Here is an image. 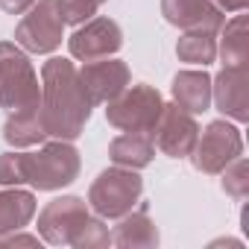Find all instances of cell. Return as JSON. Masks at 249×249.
I'll list each match as a JSON object with an SVG mask.
<instances>
[{
  "instance_id": "6da1fadb",
  "label": "cell",
  "mask_w": 249,
  "mask_h": 249,
  "mask_svg": "<svg viewBox=\"0 0 249 249\" xmlns=\"http://www.w3.org/2000/svg\"><path fill=\"white\" fill-rule=\"evenodd\" d=\"M91 97L79 79V68L71 59H47L41 68V103L38 114L47 138L76 141L91 120Z\"/></svg>"
},
{
  "instance_id": "7a4b0ae2",
  "label": "cell",
  "mask_w": 249,
  "mask_h": 249,
  "mask_svg": "<svg viewBox=\"0 0 249 249\" xmlns=\"http://www.w3.org/2000/svg\"><path fill=\"white\" fill-rule=\"evenodd\" d=\"M141 196H144V179L138 176V170L114 164L91 182L88 208L103 220H117L129 214L135 205H141Z\"/></svg>"
},
{
  "instance_id": "3957f363",
  "label": "cell",
  "mask_w": 249,
  "mask_h": 249,
  "mask_svg": "<svg viewBox=\"0 0 249 249\" xmlns=\"http://www.w3.org/2000/svg\"><path fill=\"white\" fill-rule=\"evenodd\" d=\"M38 103L41 85L30 56L12 41H0V106L6 111H27L38 108Z\"/></svg>"
},
{
  "instance_id": "277c9868",
  "label": "cell",
  "mask_w": 249,
  "mask_h": 249,
  "mask_svg": "<svg viewBox=\"0 0 249 249\" xmlns=\"http://www.w3.org/2000/svg\"><path fill=\"white\" fill-rule=\"evenodd\" d=\"M164 108V97L159 94V88L138 82V85H126V91L117 94L108 108H106V120L120 132H144L150 135L156 129V123L161 117Z\"/></svg>"
},
{
  "instance_id": "5b68a950",
  "label": "cell",
  "mask_w": 249,
  "mask_h": 249,
  "mask_svg": "<svg viewBox=\"0 0 249 249\" xmlns=\"http://www.w3.org/2000/svg\"><path fill=\"white\" fill-rule=\"evenodd\" d=\"M79 150L56 138L38 153H27V182L38 191H59L79 176Z\"/></svg>"
},
{
  "instance_id": "8992f818",
  "label": "cell",
  "mask_w": 249,
  "mask_h": 249,
  "mask_svg": "<svg viewBox=\"0 0 249 249\" xmlns=\"http://www.w3.org/2000/svg\"><path fill=\"white\" fill-rule=\"evenodd\" d=\"M65 38V21L56 0H36L24 12V21L15 27V44L27 53H53L62 47Z\"/></svg>"
},
{
  "instance_id": "52a82bcc",
  "label": "cell",
  "mask_w": 249,
  "mask_h": 249,
  "mask_svg": "<svg viewBox=\"0 0 249 249\" xmlns=\"http://www.w3.org/2000/svg\"><path fill=\"white\" fill-rule=\"evenodd\" d=\"M243 153V138L240 129L231 126L229 120H211L205 129H199V138L191 150V164L199 173L217 176L226 164H231Z\"/></svg>"
},
{
  "instance_id": "ba28073f",
  "label": "cell",
  "mask_w": 249,
  "mask_h": 249,
  "mask_svg": "<svg viewBox=\"0 0 249 249\" xmlns=\"http://www.w3.org/2000/svg\"><path fill=\"white\" fill-rule=\"evenodd\" d=\"M88 217L91 211L82 196H56L38 214V237L53 246H71Z\"/></svg>"
},
{
  "instance_id": "9c48e42d",
  "label": "cell",
  "mask_w": 249,
  "mask_h": 249,
  "mask_svg": "<svg viewBox=\"0 0 249 249\" xmlns=\"http://www.w3.org/2000/svg\"><path fill=\"white\" fill-rule=\"evenodd\" d=\"M156 150H161L167 159H188L196 138H199V123L191 111L179 108L176 103H164L161 117L156 129L150 132Z\"/></svg>"
},
{
  "instance_id": "30bf717a",
  "label": "cell",
  "mask_w": 249,
  "mask_h": 249,
  "mask_svg": "<svg viewBox=\"0 0 249 249\" xmlns=\"http://www.w3.org/2000/svg\"><path fill=\"white\" fill-rule=\"evenodd\" d=\"M120 47H123V33H120L117 21H111V18H91V21L79 24L76 33L68 38V50L79 62L114 56Z\"/></svg>"
},
{
  "instance_id": "8fae6325",
  "label": "cell",
  "mask_w": 249,
  "mask_h": 249,
  "mask_svg": "<svg viewBox=\"0 0 249 249\" xmlns=\"http://www.w3.org/2000/svg\"><path fill=\"white\" fill-rule=\"evenodd\" d=\"M79 79L91 97L94 106L100 103H111L117 94L126 91V85L132 82V73L126 68V62H120V59H94V62H85L79 68Z\"/></svg>"
},
{
  "instance_id": "7c38bea8",
  "label": "cell",
  "mask_w": 249,
  "mask_h": 249,
  "mask_svg": "<svg viewBox=\"0 0 249 249\" xmlns=\"http://www.w3.org/2000/svg\"><path fill=\"white\" fill-rule=\"evenodd\" d=\"M211 100L217 103V108L243 123L249 120V73L246 68H223L214 79H211Z\"/></svg>"
},
{
  "instance_id": "4fadbf2b",
  "label": "cell",
  "mask_w": 249,
  "mask_h": 249,
  "mask_svg": "<svg viewBox=\"0 0 249 249\" xmlns=\"http://www.w3.org/2000/svg\"><path fill=\"white\" fill-rule=\"evenodd\" d=\"M161 15L179 30H211L220 33L226 12L214 0H161Z\"/></svg>"
},
{
  "instance_id": "5bb4252c",
  "label": "cell",
  "mask_w": 249,
  "mask_h": 249,
  "mask_svg": "<svg viewBox=\"0 0 249 249\" xmlns=\"http://www.w3.org/2000/svg\"><path fill=\"white\" fill-rule=\"evenodd\" d=\"M120 223L114 226V231H111V243L114 246H120V249H138V246H144V249H150V246H159V229H156V223L150 220V214H147V205H141L138 211L132 208L129 214H123V217H117Z\"/></svg>"
},
{
  "instance_id": "9a60e30c",
  "label": "cell",
  "mask_w": 249,
  "mask_h": 249,
  "mask_svg": "<svg viewBox=\"0 0 249 249\" xmlns=\"http://www.w3.org/2000/svg\"><path fill=\"white\" fill-rule=\"evenodd\" d=\"M173 103L191 114L211 108V76L205 71H179L173 76Z\"/></svg>"
},
{
  "instance_id": "2e32d148",
  "label": "cell",
  "mask_w": 249,
  "mask_h": 249,
  "mask_svg": "<svg viewBox=\"0 0 249 249\" xmlns=\"http://www.w3.org/2000/svg\"><path fill=\"white\" fill-rule=\"evenodd\" d=\"M156 156V144L150 135L144 132H126V135H117L108 144V159L117 167H129V170H141L153 161Z\"/></svg>"
},
{
  "instance_id": "e0dca14e",
  "label": "cell",
  "mask_w": 249,
  "mask_h": 249,
  "mask_svg": "<svg viewBox=\"0 0 249 249\" xmlns=\"http://www.w3.org/2000/svg\"><path fill=\"white\" fill-rule=\"evenodd\" d=\"M36 217V196L30 191H21L18 185L0 191V234L21 231Z\"/></svg>"
},
{
  "instance_id": "ac0fdd59",
  "label": "cell",
  "mask_w": 249,
  "mask_h": 249,
  "mask_svg": "<svg viewBox=\"0 0 249 249\" xmlns=\"http://www.w3.org/2000/svg\"><path fill=\"white\" fill-rule=\"evenodd\" d=\"M220 44H217V56L223 59V68H246L249 62V27H246V15H234L229 21H223L220 27Z\"/></svg>"
},
{
  "instance_id": "d6986e66",
  "label": "cell",
  "mask_w": 249,
  "mask_h": 249,
  "mask_svg": "<svg viewBox=\"0 0 249 249\" xmlns=\"http://www.w3.org/2000/svg\"><path fill=\"white\" fill-rule=\"evenodd\" d=\"M47 138V129L41 123L38 108H27V111H9L6 123H3V141L9 147H36Z\"/></svg>"
},
{
  "instance_id": "ffe728a7",
  "label": "cell",
  "mask_w": 249,
  "mask_h": 249,
  "mask_svg": "<svg viewBox=\"0 0 249 249\" xmlns=\"http://www.w3.org/2000/svg\"><path fill=\"white\" fill-rule=\"evenodd\" d=\"M179 62L188 65H211L217 62V33L211 30H185V36L176 41Z\"/></svg>"
},
{
  "instance_id": "44dd1931",
  "label": "cell",
  "mask_w": 249,
  "mask_h": 249,
  "mask_svg": "<svg viewBox=\"0 0 249 249\" xmlns=\"http://www.w3.org/2000/svg\"><path fill=\"white\" fill-rule=\"evenodd\" d=\"M220 173H223V191H226L231 199L243 202L246 194H249V164H246V159L237 156V159H234L231 164H226Z\"/></svg>"
},
{
  "instance_id": "7402d4cb",
  "label": "cell",
  "mask_w": 249,
  "mask_h": 249,
  "mask_svg": "<svg viewBox=\"0 0 249 249\" xmlns=\"http://www.w3.org/2000/svg\"><path fill=\"white\" fill-rule=\"evenodd\" d=\"M71 246H76V249H106V246H111V231L103 223V217H88L82 223V229L76 231Z\"/></svg>"
},
{
  "instance_id": "603a6c76",
  "label": "cell",
  "mask_w": 249,
  "mask_h": 249,
  "mask_svg": "<svg viewBox=\"0 0 249 249\" xmlns=\"http://www.w3.org/2000/svg\"><path fill=\"white\" fill-rule=\"evenodd\" d=\"M27 182V153H3L0 156V185L12 188Z\"/></svg>"
},
{
  "instance_id": "cb8c5ba5",
  "label": "cell",
  "mask_w": 249,
  "mask_h": 249,
  "mask_svg": "<svg viewBox=\"0 0 249 249\" xmlns=\"http://www.w3.org/2000/svg\"><path fill=\"white\" fill-rule=\"evenodd\" d=\"M56 3H59L62 21H65V24H73V27L91 21V18L97 15V9H100L94 0H56Z\"/></svg>"
},
{
  "instance_id": "d4e9b609",
  "label": "cell",
  "mask_w": 249,
  "mask_h": 249,
  "mask_svg": "<svg viewBox=\"0 0 249 249\" xmlns=\"http://www.w3.org/2000/svg\"><path fill=\"white\" fill-rule=\"evenodd\" d=\"M38 243H41L38 234H21V231L0 234V246H38Z\"/></svg>"
},
{
  "instance_id": "484cf974",
  "label": "cell",
  "mask_w": 249,
  "mask_h": 249,
  "mask_svg": "<svg viewBox=\"0 0 249 249\" xmlns=\"http://www.w3.org/2000/svg\"><path fill=\"white\" fill-rule=\"evenodd\" d=\"M36 0H0V9L9 12V15H24Z\"/></svg>"
},
{
  "instance_id": "4316f807",
  "label": "cell",
  "mask_w": 249,
  "mask_h": 249,
  "mask_svg": "<svg viewBox=\"0 0 249 249\" xmlns=\"http://www.w3.org/2000/svg\"><path fill=\"white\" fill-rule=\"evenodd\" d=\"M214 3L223 9V12H243L249 6V0H214Z\"/></svg>"
},
{
  "instance_id": "83f0119b",
  "label": "cell",
  "mask_w": 249,
  "mask_h": 249,
  "mask_svg": "<svg viewBox=\"0 0 249 249\" xmlns=\"http://www.w3.org/2000/svg\"><path fill=\"white\" fill-rule=\"evenodd\" d=\"M94 3H97V6H103V3H106V0H94Z\"/></svg>"
}]
</instances>
